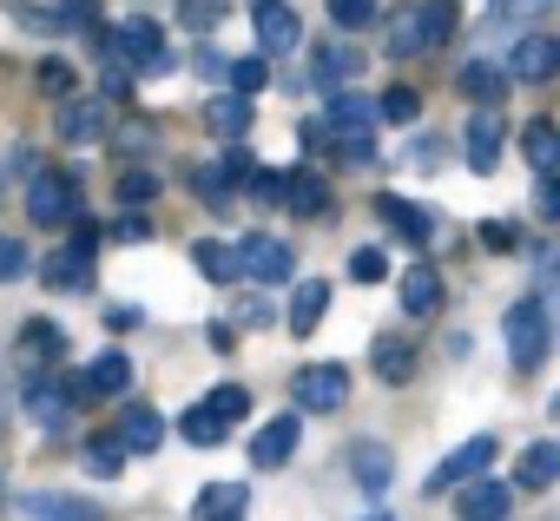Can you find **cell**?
Instances as JSON below:
<instances>
[{
    "label": "cell",
    "instance_id": "cell-1",
    "mask_svg": "<svg viewBox=\"0 0 560 521\" xmlns=\"http://www.w3.org/2000/svg\"><path fill=\"white\" fill-rule=\"evenodd\" d=\"M501 337H508V363L514 370H540L547 350H553V317L540 298H521L508 317H501Z\"/></svg>",
    "mask_w": 560,
    "mask_h": 521
},
{
    "label": "cell",
    "instance_id": "cell-2",
    "mask_svg": "<svg viewBox=\"0 0 560 521\" xmlns=\"http://www.w3.org/2000/svg\"><path fill=\"white\" fill-rule=\"evenodd\" d=\"M27 211H34V224H73L80 218V178L54 172V165H34L27 172Z\"/></svg>",
    "mask_w": 560,
    "mask_h": 521
},
{
    "label": "cell",
    "instance_id": "cell-3",
    "mask_svg": "<svg viewBox=\"0 0 560 521\" xmlns=\"http://www.w3.org/2000/svg\"><path fill=\"white\" fill-rule=\"evenodd\" d=\"M106 47H113V54H119V60H126L139 80H159V73L172 67V54H165V34H159V21H145V14H132V21H126V27H119Z\"/></svg>",
    "mask_w": 560,
    "mask_h": 521
},
{
    "label": "cell",
    "instance_id": "cell-4",
    "mask_svg": "<svg viewBox=\"0 0 560 521\" xmlns=\"http://www.w3.org/2000/svg\"><path fill=\"white\" fill-rule=\"evenodd\" d=\"M291 403L311 409V416L343 409V403H350V370H343V363H304V370L291 377Z\"/></svg>",
    "mask_w": 560,
    "mask_h": 521
},
{
    "label": "cell",
    "instance_id": "cell-5",
    "mask_svg": "<svg viewBox=\"0 0 560 521\" xmlns=\"http://www.w3.org/2000/svg\"><path fill=\"white\" fill-rule=\"evenodd\" d=\"M237 251V271H250L257 285H284L291 278V265H298V257H291V244L284 238H270V231H250L244 244H231Z\"/></svg>",
    "mask_w": 560,
    "mask_h": 521
},
{
    "label": "cell",
    "instance_id": "cell-6",
    "mask_svg": "<svg viewBox=\"0 0 560 521\" xmlns=\"http://www.w3.org/2000/svg\"><path fill=\"white\" fill-rule=\"evenodd\" d=\"M73 409H80V390L54 383L47 370H34V377H27V416H34L40 429H67V422H73Z\"/></svg>",
    "mask_w": 560,
    "mask_h": 521
},
{
    "label": "cell",
    "instance_id": "cell-7",
    "mask_svg": "<svg viewBox=\"0 0 560 521\" xmlns=\"http://www.w3.org/2000/svg\"><path fill=\"white\" fill-rule=\"evenodd\" d=\"M481 468H494V436H475V442H462L455 455H442V462H435V475H429L422 488H429V495H448L455 482H475Z\"/></svg>",
    "mask_w": 560,
    "mask_h": 521
},
{
    "label": "cell",
    "instance_id": "cell-8",
    "mask_svg": "<svg viewBox=\"0 0 560 521\" xmlns=\"http://www.w3.org/2000/svg\"><path fill=\"white\" fill-rule=\"evenodd\" d=\"M257 40H264V54H298L304 47V21H298V8L291 0H257Z\"/></svg>",
    "mask_w": 560,
    "mask_h": 521
},
{
    "label": "cell",
    "instance_id": "cell-9",
    "mask_svg": "<svg viewBox=\"0 0 560 521\" xmlns=\"http://www.w3.org/2000/svg\"><path fill=\"white\" fill-rule=\"evenodd\" d=\"M553 67H560V47H553L547 34H521V40L508 47V67H501V73H508V80H534V86H540V80H553Z\"/></svg>",
    "mask_w": 560,
    "mask_h": 521
},
{
    "label": "cell",
    "instance_id": "cell-10",
    "mask_svg": "<svg viewBox=\"0 0 560 521\" xmlns=\"http://www.w3.org/2000/svg\"><path fill=\"white\" fill-rule=\"evenodd\" d=\"M113 442H119L126 455H152V449L165 442V416H159L152 403H126V409H119V429H113Z\"/></svg>",
    "mask_w": 560,
    "mask_h": 521
},
{
    "label": "cell",
    "instance_id": "cell-11",
    "mask_svg": "<svg viewBox=\"0 0 560 521\" xmlns=\"http://www.w3.org/2000/svg\"><path fill=\"white\" fill-rule=\"evenodd\" d=\"M508 508H514V488L508 482H462V495H455V514L462 521H508Z\"/></svg>",
    "mask_w": 560,
    "mask_h": 521
},
{
    "label": "cell",
    "instance_id": "cell-12",
    "mask_svg": "<svg viewBox=\"0 0 560 521\" xmlns=\"http://www.w3.org/2000/svg\"><path fill=\"white\" fill-rule=\"evenodd\" d=\"M298 429H304L298 409H291V416H277V422H264L257 442H250V462H257V468H284V462L298 455Z\"/></svg>",
    "mask_w": 560,
    "mask_h": 521
},
{
    "label": "cell",
    "instance_id": "cell-13",
    "mask_svg": "<svg viewBox=\"0 0 560 521\" xmlns=\"http://www.w3.org/2000/svg\"><path fill=\"white\" fill-rule=\"evenodd\" d=\"M21 514H27V521H106L93 501H80V495H54V488L21 495Z\"/></svg>",
    "mask_w": 560,
    "mask_h": 521
},
{
    "label": "cell",
    "instance_id": "cell-14",
    "mask_svg": "<svg viewBox=\"0 0 560 521\" xmlns=\"http://www.w3.org/2000/svg\"><path fill=\"white\" fill-rule=\"evenodd\" d=\"M343 462H350V475H357V488H363V495H383V488L396 482V462H389V449H383V442H350V455H343Z\"/></svg>",
    "mask_w": 560,
    "mask_h": 521
},
{
    "label": "cell",
    "instance_id": "cell-15",
    "mask_svg": "<svg viewBox=\"0 0 560 521\" xmlns=\"http://www.w3.org/2000/svg\"><path fill=\"white\" fill-rule=\"evenodd\" d=\"M191 514H198V521H244V514H250V488H244V482H211V488H198Z\"/></svg>",
    "mask_w": 560,
    "mask_h": 521
},
{
    "label": "cell",
    "instance_id": "cell-16",
    "mask_svg": "<svg viewBox=\"0 0 560 521\" xmlns=\"http://www.w3.org/2000/svg\"><path fill=\"white\" fill-rule=\"evenodd\" d=\"M442 311V271L435 265H409L402 271V317H435Z\"/></svg>",
    "mask_w": 560,
    "mask_h": 521
},
{
    "label": "cell",
    "instance_id": "cell-17",
    "mask_svg": "<svg viewBox=\"0 0 560 521\" xmlns=\"http://www.w3.org/2000/svg\"><path fill=\"white\" fill-rule=\"evenodd\" d=\"M126 383H132V363H126V350H100L73 390H80V396H119Z\"/></svg>",
    "mask_w": 560,
    "mask_h": 521
},
{
    "label": "cell",
    "instance_id": "cell-18",
    "mask_svg": "<svg viewBox=\"0 0 560 521\" xmlns=\"http://www.w3.org/2000/svg\"><path fill=\"white\" fill-rule=\"evenodd\" d=\"M324 126H330V132H370V126H376V106H370L357 86H337L330 106H324Z\"/></svg>",
    "mask_w": 560,
    "mask_h": 521
},
{
    "label": "cell",
    "instance_id": "cell-19",
    "mask_svg": "<svg viewBox=\"0 0 560 521\" xmlns=\"http://www.w3.org/2000/svg\"><path fill=\"white\" fill-rule=\"evenodd\" d=\"M468 165L475 172H494L501 165V119H494V106H481L468 119Z\"/></svg>",
    "mask_w": 560,
    "mask_h": 521
},
{
    "label": "cell",
    "instance_id": "cell-20",
    "mask_svg": "<svg viewBox=\"0 0 560 521\" xmlns=\"http://www.w3.org/2000/svg\"><path fill=\"white\" fill-rule=\"evenodd\" d=\"M376 211L402 231V238H416V244H429L435 238V218H429V205H416V198H396V192H383L376 198Z\"/></svg>",
    "mask_w": 560,
    "mask_h": 521
},
{
    "label": "cell",
    "instance_id": "cell-21",
    "mask_svg": "<svg viewBox=\"0 0 560 521\" xmlns=\"http://www.w3.org/2000/svg\"><path fill=\"white\" fill-rule=\"evenodd\" d=\"M40 278H47L54 291H86V285H93V257L67 244V251H54L47 265H40Z\"/></svg>",
    "mask_w": 560,
    "mask_h": 521
},
{
    "label": "cell",
    "instance_id": "cell-22",
    "mask_svg": "<svg viewBox=\"0 0 560 521\" xmlns=\"http://www.w3.org/2000/svg\"><path fill=\"white\" fill-rule=\"evenodd\" d=\"M284 205H291L298 218H330V185H324L317 172H291V178H284Z\"/></svg>",
    "mask_w": 560,
    "mask_h": 521
},
{
    "label": "cell",
    "instance_id": "cell-23",
    "mask_svg": "<svg viewBox=\"0 0 560 521\" xmlns=\"http://www.w3.org/2000/svg\"><path fill=\"white\" fill-rule=\"evenodd\" d=\"M324 311H330V285H324V278H304L298 298H291V317H284V324H291L298 337H311V331L324 324Z\"/></svg>",
    "mask_w": 560,
    "mask_h": 521
},
{
    "label": "cell",
    "instance_id": "cell-24",
    "mask_svg": "<svg viewBox=\"0 0 560 521\" xmlns=\"http://www.w3.org/2000/svg\"><path fill=\"white\" fill-rule=\"evenodd\" d=\"M370 363H376L383 383H409V377H416V344H402V337L389 331V337L370 344Z\"/></svg>",
    "mask_w": 560,
    "mask_h": 521
},
{
    "label": "cell",
    "instance_id": "cell-25",
    "mask_svg": "<svg viewBox=\"0 0 560 521\" xmlns=\"http://www.w3.org/2000/svg\"><path fill=\"white\" fill-rule=\"evenodd\" d=\"M205 126H211L218 139H244V132H250V100H244V93H218V100L205 106Z\"/></svg>",
    "mask_w": 560,
    "mask_h": 521
},
{
    "label": "cell",
    "instance_id": "cell-26",
    "mask_svg": "<svg viewBox=\"0 0 560 521\" xmlns=\"http://www.w3.org/2000/svg\"><path fill=\"white\" fill-rule=\"evenodd\" d=\"M191 265H198L205 285H231V278H237V251L218 244V238H198V244H191Z\"/></svg>",
    "mask_w": 560,
    "mask_h": 521
},
{
    "label": "cell",
    "instance_id": "cell-27",
    "mask_svg": "<svg viewBox=\"0 0 560 521\" xmlns=\"http://www.w3.org/2000/svg\"><path fill=\"white\" fill-rule=\"evenodd\" d=\"M100 132H106V106L100 100H67L60 106V139L80 146V139H100Z\"/></svg>",
    "mask_w": 560,
    "mask_h": 521
},
{
    "label": "cell",
    "instance_id": "cell-28",
    "mask_svg": "<svg viewBox=\"0 0 560 521\" xmlns=\"http://www.w3.org/2000/svg\"><path fill=\"white\" fill-rule=\"evenodd\" d=\"M455 80H462V93H468V100H481V106L508 100V73H501V67H488V60H468Z\"/></svg>",
    "mask_w": 560,
    "mask_h": 521
},
{
    "label": "cell",
    "instance_id": "cell-29",
    "mask_svg": "<svg viewBox=\"0 0 560 521\" xmlns=\"http://www.w3.org/2000/svg\"><path fill=\"white\" fill-rule=\"evenodd\" d=\"M521 488H553V475H560V442H534V449H521Z\"/></svg>",
    "mask_w": 560,
    "mask_h": 521
},
{
    "label": "cell",
    "instance_id": "cell-30",
    "mask_svg": "<svg viewBox=\"0 0 560 521\" xmlns=\"http://www.w3.org/2000/svg\"><path fill=\"white\" fill-rule=\"evenodd\" d=\"M521 152H527L534 172H553V159H560V132H553V119H534V126L521 132Z\"/></svg>",
    "mask_w": 560,
    "mask_h": 521
},
{
    "label": "cell",
    "instance_id": "cell-31",
    "mask_svg": "<svg viewBox=\"0 0 560 521\" xmlns=\"http://www.w3.org/2000/svg\"><path fill=\"white\" fill-rule=\"evenodd\" d=\"M178 436H185V442H191V449H218V442H224V436H231V429H224V422H218V416H211V409H205V403H191V409H185V416H178Z\"/></svg>",
    "mask_w": 560,
    "mask_h": 521
},
{
    "label": "cell",
    "instance_id": "cell-32",
    "mask_svg": "<svg viewBox=\"0 0 560 521\" xmlns=\"http://www.w3.org/2000/svg\"><path fill=\"white\" fill-rule=\"evenodd\" d=\"M416 21H422V40H429V47H448L462 14H455V0H422V8H416Z\"/></svg>",
    "mask_w": 560,
    "mask_h": 521
},
{
    "label": "cell",
    "instance_id": "cell-33",
    "mask_svg": "<svg viewBox=\"0 0 560 521\" xmlns=\"http://www.w3.org/2000/svg\"><path fill=\"white\" fill-rule=\"evenodd\" d=\"M357 67H363V54H350V47H324L317 54V80L337 93V86H357Z\"/></svg>",
    "mask_w": 560,
    "mask_h": 521
},
{
    "label": "cell",
    "instance_id": "cell-34",
    "mask_svg": "<svg viewBox=\"0 0 560 521\" xmlns=\"http://www.w3.org/2000/svg\"><path fill=\"white\" fill-rule=\"evenodd\" d=\"M205 409H211V416H218V422L231 429V422H237V416L250 409V390H244V383H218V390L205 396Z\"/></svg>",
    "mask_w": 560,
    "mask_h": 521
},
{
    "label": "cell",
    "instance_id": "cell-35",
    "mask_svg": "<svg viewBox=\"0 0 560 521\" xmlns=\"http://www.w3.org/2000/svg\"><path fill=\"white\" fill-rule=\"evenodd\" d=\"M224 14H231V0H178V21H185L191 34H211Z\"/></svg>",
    "mask_w": 560,
    "mask_h": 521
},
{
    "label": "cell",
    "instance_id": "cell-36",
    "mask_svg": "<svg viewBox=\"0 0 560 521\" xmlns=\"http://www.w3.org/2000/svg\"><path fill=\"white\" fill-rule=\"evenodd\" d=\"M389 54H396V60H416V54H429V40H422V21H416V14L389 21Z\"/></svg>",
    "mask_w": 560,
    "mask_h": 521
},
{
    "label": "cell",
    "instance_id": "cell-37",
    "mask_svg": "<svg viewBox=\"0 0 560 521\" xmlns=\"http://www.w3.org/2000/svg\"><path fill=\"white\" fill-rule=\"evenodd\" d=\"M422 113V100H416V86H389L383 100H376V119H389V126H409Z\"/></svg>",
    "mask_w": 560,
    "mask_h": 521
},
{
    "label": "cell",
    "instance_id": "cell-38",
    "mask_svg": "<svg viewBox=\"0 0 560 521\" xmlns=\"http://www.w3.org/2000/svg\"><path fill=\"white\" fill-rule=\"evenodd\" d=\"M27 265H34V257H27V244L0 231V285H21V278H27Z\"/></svg>",
    "mask_w": 560,
    "mask_h": 521
},
{
    "label": "cell",
    "instance_id": "cell-39",
    "mask_svg": "<svg viewBox=\"0 0 560 521\" xmlns=\"http://www.w3.org/2000/svg\"><path fill=\"white\" fill-rule=\"evenodd\" d=\"M330 21H337L343 34H363V27L376 21V0H330Z\"/></svg>",
    "mask_w": 560,
    "mask_h": 521
},
{
    "label": "cell",
    "instance_id": "cell-40",
    "mask_svg": "<svg viewBox=\"0 0 560 521\" xmlns=\"http://www.w3.org/2000/svg\"><path fill=\"white\" fill-rule=\"evenodd\" d=\"M224 73H231V86H237L244 100H250V93H264V80H270V67H264L257 54H244V60H231Z\"/></svg>",
    "mask_w": 560,
    "mask_h": 521
},
{
    "label": "cell",
    "instance_id": "cell-41",
    "mask_svg": "<svg viewBox=\"0 0 560 521\" xmlns=\"http://www.w3.org/2000/svg\"><path fill=\"white\" fill-rule=\"evenodd\" d=\"M159 198V172H119V205H152Z\"/></svg>",
    "mask_w": 560,
    "mask_h": 521
},
{
    "label": "cell",
    "instance_id": "cell-42",
    "mask_svg": "<svg viewBox=\"0 0 560 521\" xmlns=\"http://www.w3.org/2000/svg\"><path fill=\"white\" fill-rule=\"evenodd\" d=\"M383 271H389V257H383L376 244H363V251L350 257V278H357V285H383Z\"/></svg>",
    "mask_w": 560,
    "mask_h": 521
},
{
    "label": "cell",
    "instance_id": "cell-43",
    "mask_svg": "<svg viewBox=\"0 0 560 521\" xmlns=\"http://www.w3.org/2000/svg\"><path fill=\"white\" fill-rule=\"evenodd\" d=\"M337 159L343 165H376V139L370 132H337Z\"/></svg>",
    "mask_w": 560,
    "mask_h": 521
},
{
    "label": "cell",
    "instance_id": "cell-44",
    "mask_svg": "<svg viewBox=\"0 0 560 521\" xmlns=\"http://www.w3.org/2000/svg\"><path fill=\"white\" fill-rule=\"evenodd\" d=\"M27 350H40V357H60V350H67V337H60V324H47V317H34V324H27Z\"/></svg>",
    "mask_w": 560,
    "mask_h": 521
},
{
    "label": "cell",
    "instance_id": "cell-45",
    "mask_svg": "<svg viewBox=\"0 0 560 521\" xmlns=\"http://www.w3.org/2000/svg\"><path fill=\"white\" fill-rule=\"evenodd\" d=\"M119 462H126L119 442H86V468H93V475H119Z\"/></svg>",
    "mask_w": 560,
    "mask_h": 521
},
{
    "label": "cell",
    "instance_id": "cell-46",
    "mask_svg": "<svg viewBox=\"0 0 560 521\" xmlns=\"http://www.w3.org/2000/svg\"><path fill=\"white\" fill-rule=\"evenodd\" d=\"M93 14H100V0H60L54 27H93Z\"/></svg>",
    "mask_w": 560,
    "mask_h": 521
},
{
    "label": "cell",
    "instance_id": "cell-47",
    "mask_svg": "<svg viewBox=\"0 0 560 521\" xmlns=\"http://www.w3.org/2000/svg\"><path fill=\"white\" fill-rule=\"evenodd\" d=\"M244 185H250V198H264V205H277V198H284V178H277V172H244Z\"/></svg>",
    "mask_w": 560,
    "mask_h": 521
},
{
    "label": "cell",
    "instance_id": "cell-48",
    "mask_svg": "<svg viewBox=\"0 0 560 521\" xmlns=\"http://www.w3.org/2000/svg\"><path fill=\"white\" fill-rule=\"evenodd\" d=\"M40 86H47L54 100H67V93H73V67H67V60H47V67H40Z\"/></svg>",
    "mask_w": 560,
    "mask_h": 521
},
{
    "label": "cell",
    "instance_id": "cell-49",
    "mask_svg": "<svg viewBox=\"0 0 560 521\" xmlns=\"http://www.w3.org/2000/svg\"><path fill=\"white\" fill-rule=\"evenodd\" d=\"M481 244H488V251H514V244H521V231H514V224H501V218H488V224H481Z\"/></svg>",
    "mask_w": 560,
    "mask_h": 521
},
{
    "label": "cell",
    "instance_id": "cell-50",
    "mask_svg": "<svg viewBox=\"0 0 560 521\" xmlns=\"http://www.w3.org/2000/svg\"><path fill=\"white\" fill-rule=\"evenodd\" d=\"M547 0H501V14H494V27H508V21H527V14H540Z\"/></svg>",
    "mask_w": 560,
    "mask_h": 521
},
{
    "label": "cell",
    "instance_id": "cell-51",
    "mask_svg": "<svg viewBox=\"0 0 560 521\" xmlns=\"http://www.w3.org/2000/svg\"><path fill=\"white\" fill-rule=\"evenodd\" d=\"M198 192L224 198V192H231V172H224V165H198Z\"/></svg>",
    "mask_w": 560,
    "mask_h": 521
},
{
    "label": "cell",
    "instance_id": "cell-52",
    "mask_svg": "<svg viewBox=\"0 0 560 521\" xmlns=\"http://www.w3.org/2000/svg\"><path fill=\"white\" fill-rule=\"evenodd\" d=\"M409 165H422V172H435V165H442V139H416V152H409Z\"/></svg>",
    "mask_w": 560,
    "mask_h": 521
},
{
    "label": "cell",
    "instance_id": "cell-53",
    "mask_svg": "<svg viewBox=\"0 0 560 521\" xmlns=\"http://www.w3.org/2000/svg\"><path fill=\"white\" fill-rule=\"evenodd\" d=\"M534 205H540V218H560V192H553L547 172H540V185H534Z\"/></svg>",
    "mask_w": 560,
    "mask_h": 521
},
{
    "label": "cell",
    "instance_id": "cell-54",
    "mask_svg": "<svg viewBox=\"0 0 560 521\" xmlns=\"http://www.w3.org/2000/svg\"><path fill=\"white\" fill-rule=\"evenodd\" d=\"M237 324H244V331L270 324V304H264V298H244V304H237Z\"/></svg>",
    "mask_w": 560,
    "mask_h": 521
},
{
    "label": "cell",
    "instance_id": "cell-55",
    "mask_svg": "<svg viewBox=\"0 0 560 521\" xmlns=\"http://www.w3.org/2000/svg\"><path fill=\"white\" fill-rule=\"evenodd\" d=\"M106 324H113V331H132V324H139V311H132V304H113V311H106Z\"/></svg>",
    "mask_w": 560,
    "mask_h": 521
},
{
    "label": "cell",
    "instance_id": "cell-56",
    "mask_svg": "<svg viewBox=\"0 0 560 521\" xmlns=\"http://www.w3.org/2000/svg\"><path fill=\"white\" fill-rule=\"evenodd\" d=\"M119 238H152V224H145V218L132 211V218H119Z\"/></svg>",
    "mask_w": 560,
    "mask_h": 521
},
{
    "label": "cell",
    "instance_id": "cell-57",
    "mask_svg": "<svg viewBox=\"0 0 560 521\" xmlns=\"http://www.w3.org/2000/svg\"><path fill=\"white\" fill-rule=\"evenodd\" d=\"M0 422H8V396H0Z\"/></svg>",
    "mask_w": 560,
    "mask_h": 521
},
{
    "label": "cell",
    "instance_id": "cell-58",
    "mask_svg": "<svg viewBox=\"0 0 560 521\" xmlns=\"http://www.w3.org/2000/svg\"><path fill=\"white\" fill-rule=\"evenodd\" d=\"M370 521H389V514H370Z\"/></svg>",
    "mask_w": 560,
    "mask_h": 521
}]
</instances>
